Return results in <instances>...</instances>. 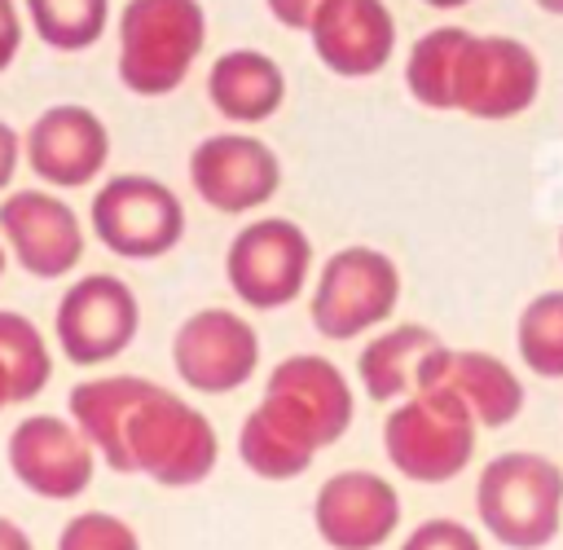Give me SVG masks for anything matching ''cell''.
<instances>
[{
    "label": "cell",
    "mask_w": 563,
    "mask_h": 550,
    "mask_svg": "<svg viewBox=\"0 0 563 550\" xmlns=\"http://www.w3.org/2000/svg\"><path fill=\"white\" fill-rule=\"evenodd\" d=\"M202 44V0H128L119 13V84L136 97H167L189 79Z\"/></svg>",
    "instance_id": "obj_4"
},
{
    "label": "cell",
    "mask_w": 563,
    "mask_h": 550,
    "mask_svg": "<svg viewBox=\"0 0 563 550\" xmlns=\"http://www.w3.org/2000/svg\"><path fill=\"white\" fill-rule=\"evenodd\" d=\"M136 330V290L114 273H84L62 290L53 312V339L70 365H110L132 348Z\"/></svg>",
    "instance_id": "obj_10"
},
{
    "label": "cell",
    "mask_w": 563,
    "mask_h": 550,
    "mask_svg": "<svg viewBox=\"0 0 563 550\" xmlns=\"http://www.w3.org/2000/svg\"><path fill=\"white\" fill-rule=\"evenodd\" d=\"M207 101L229 123H264L286 101V75L282 66L260 48H229L207 70Z\"/></svg>",
    "instance_id": "obj_19"
},
{
    "label": "cell",
    "mask_w": 563,
    "mask_h": 550,
    "mask_svg": "<svg viewBox=\"0 0 563 550\" xmlns=\"http://www.w3.org/2000/svg\"><path fill=\"white\" fill-rule=\"evenodd\" d=\"M22 158L48 189H84L110 163V128L88 106H48L22 132Z\"/></svg>",
    "instance_id": "obj_15"
},
{
    "label": "cell",
    "mask_w": 563,
    "mask_h": 550,
    "mask_svg": "<svg viewBox=\"0 0 563 550\" xmlns=\"http://www.w3.org/2000/svg\"><path fill=\"white\" fill-rule=\"evenodd\" d=\"M0 550H35V541H31V532L18 519L0 515Z\"/></svg>",
    "instance_id": "obj_31"
},
{
    "label": "cell",
    "mask_w": 563,
    "mask_h": 550,
    "mask_svg": "<svg viewBox=\"0 0 563 550\" xmlns=\"http://www.w3.org/2000/svg\"><path fill=\"white\" fill-rule=\"evenodd\" d=\"M18 158H22V136L0 119V194L13 185V176H18Z\"/></svg>",
    "instance_id": "obj_30"
},
{
    "label": "cell",
    "mask_w": 563,
    "mask_h": 550,
    "mask_svg": "<svg viewBox=\"0 0 563 550\" xmlns=\"http://www.w3.org/2000/svg\"><path fill=\"white\" fill-rule=\"evenodd\" d=\"M189 185L211 211L246 216L273 202V194L282 189V158L251 132H216L194 145Z\"/></svg>",
    "instance_id": "obj_13"
},
{
    "label": "cell",
    "mask_w": 563,
    "mask_h": 550,
    "mask_svg": "<svg viewBox=\"0 0 563 550\" xmlns=\"http://www.w3.org/2000/svg\"><path fill=\"white\" fill-rule=\"evenodd\" d=\"M92 238L119 260H163L185 238V202L145 172L106 176L88 202Z\"/></svg>",
    "instance_id": "obj_7"
},
{
    "label": "cell",
    "mask_w": 563,
    "mask_h": 550,
    "mask_svg": "<svg viewBox=\"0 0 563 550\" xmlns=\"http://www.w3.org/2000/svg\"><path fill=\"white\" fill-rule=\"evenodd\" d=\"M264 4H268L273 22H282L286 31H308L312 13L321 9V0H264Z\"/></svg>",
    "instance_id": "obj_29"
},
{
    "label": "cell",
    "mask_w": 563,
    "mask_h": 550,
    "mask_svg": "<svg viewBox=\"0 0 563 550\" xmlns=\"http://www.w3.org/2000/svg\"><path fill=\"white\" fill-rule=\"evenodd\" d=\"M559 255H563V233H559Z\"/></svg>",
    "instance_id": "obj_36"
},
{
    "label": "cell",
    "mask_w": 563,
    "mask_h": 550,
    "mask_svg": "<svg viewBox=\"0 0 563 550\" xmlns=\"http://www.w3.org/2000/svg\"><path fill=\"white\" fill-rule=\"evenodd\" d=\"M440 343V334L431 326H418V321H400V326H387L378 334L365 339L361 356H356V378H361V392L378 405H396L413 392L418 383V365L422 356Z\"/></svg>",
    "instance_id": "obj_20"
},
{
    "label": "cell",
    "mask_w": 563,
    "mask_h": 550,
    "mask_svg": "<svg viewBox=\"0 0 563 550\" xmlns=\"http://www.w3.org/2000/svg\"><path fill=\"white\" fill-rule=\"evenodd\" d=\"M141 387H145L141 374H97L75 383L66 396L70 422L88 436V444L114 475H123V418L141 396Z\"/></svg>",
    "instance_id": "obj_21"
},
{
    "label": "cell",
    "mask_w": 563,
    "mask_h": 550,
    "mask_svg": "<svg viewBox=\"0 0 563 550\" xmlns=\"http://www.w3.org/2000/svg\"><path fill=\"white\" fill-rule=\"evenodd\" d=\"M176 378L198 396H229L260 370V334L233 308H198L172 334Z\"/></svg>",
    "instance_id": "obj_11"
},
{
    "label": "cell",
    "mask_w": 563,
    "mask_h": 550,
    "mask_svg": "<svg viewBox=\"0 0 563 550\" xmlns=\"http://www.w3.org/2000/svg\"><path fill=\"white\" fill-rule=\"evenodd\" d=\"M0 242L22 273L57 282L84 260V224L53 189H13L0 198Z\"/></svg>",
    "instance_id": "obj_14"
},
{
    "label": "cell",
    "mask_w": 563,
    "mask_h": 550,
    "mask_svg": "<svg viewBox=\"0 0 563 550\" xmlns=\"http://www.w3.org/2000/svg\"><path fill=\"white\" fill-rule=\"evenodd\" d=\"M216 462L220 436L211 418L194 400L145 378L123 418V475H145L158 488H194L211 480Z\"/></svg>",
    "instance_id": "obj_2"
},
{
    "label": "cell",
    "mask_w": 563,
    "mask_h": 550,
    "mask_svg": "<svg viewBox=\"0 0 563 550\" xmlns=\"http://www.w3.org/2000/svg\"><path fill=\"white\" fill-rule=\"evenodd\" d=\"M479 422L449 392H409L383 418V453L413 484H449L475 458Z\"/></svg>",
    "instance_id": "obj_5"
},
{
    "label": "cell",
    "mask_w": 563,
    "mask_h": 550,
    "mask_svg": "<svg viewBox=\"0 0 563 550\" xmlns=\"http://www.w3.org/2000/svg\"><path fill=\"white\" fill-rule=\"evenodd\" d=\"M0 365L9 374L13 405H26V400H35L48 387V378H53V352H48L44 330L26 312L0 308Z\"/></svg>",
    "instance_id": "obj_23"
},
{
    "label": "cell",
    "mask_w": 563,
    "mask_h": 550,
    "mask_svg": "<svg viewBox=\"0 0 563 550\" xmlns=\"http://www.w3.org/2000/svg\"><path fill=\"white\" fill-rule=\"evenodd\" d=\"M400 304V268L378 246H339L317 268V286L308 295V317L321 339L347 343L391 321Z\"/></svg>",
    "instance_id": "obj_6"
},
{
    "label": "cell",
    "mask_w": 563,
    "mask_h": 550,
    "mask_svg": "<svg viewBox=\"0 0 563 550\" xmlns=\"http://www.w3.org/2000/svg\"><path fill=\"white\" fill-rule=\"evenodd\" d=\"M18 48H22V18H18V4H13V0H0V75L18 62Z\"/></svg>",
    "instance_id": "obj_28"
},
{
    "label": "cell",
    "mask_w": 563,
    "mask_h": 550,
    "mask_svg": "<svg viewBox=\"0 0 563 550\" xmlns=\"http://www.w3.org/2000/svg\"><path fill=\"white\" fill-rule=\"evenodd\" d=\"M537 9H545V13H554V18H563V0H532Z\"/></svg>",
    "instance_id": "obj_33"
},
{
    "label": "cell",
    "mask_w": 563,
    "mask_h": 550,
    "mask_svg": "<svg viewBox=\"0 0 563 550\" xmlns=\"http://www.w3.org/2000/svg\"><path fill=\"white\" fill-rule=\"evenodd\" d=\"M4 462L26 493L44 502H75L92 488L101 458L70 414H26L4 440Z\"/></svg>",
    "instance_id": "obj_12"
},
{
    "label": "cell",
    "mask_w": 563,
    "mask_h": 550,
    "mask_svg": "<svg viewBox=\"0 0 563 550\" xmlns=\"http://www.w3.org/2000/svg\"><path fill=\"white\" fill-rule=\"evenodd\" d=\"M260 405L303 444H312L317 453L339 444L356 418V400H352V383L347 374L317 352H290L282 356L268 378H264V396Z\"/></svg>",
    "instance_id": "obj_9"
},
{
    "label": "cell",
    "mask_w": 563,
    "mask_h": 550,
    "mask_svg": "<svg viewBox=\"0 0 563 550\" xmlns=\"http://www.w3.org/2000/svg\"><path fill=\"white\" fill-rule=\"evenodd\" d=\"M515 352L537 378H563V290H541L519 308Z\"/></svg>",
    "instance_id": "obj_25"
},
{
    "label": "cell",
    "mask_w": 563,
    "mask_h": 550,
    "mask_svg": "<svg viewBox=\"0 0 563 550\" xmlns=\"http://www.w3.org/2000/svg\"><path fill=\"white\" fill-rule=\"evenodd\" d=\"M57 550H141L136 528L110 510H79L62 524Z\"/></svg>",
    "instance_id": "obj_26"
},
{
    "label": "cell",
    "mask_w": 563,
    "mask_h": 550,
    "mask_svg": "<svg viewBox=\"0 0 563 550\" xmlns=\"http://www.w3.org/2000/svg\"><path fill=\"white\" fill-rule=\"evenodd\" d=\"M4 264H9V251H4V242H0V277H4Z\"/></svg>",
    "instance_id": "obj_35"
},
{
    "label": "cell",
    "mask_w": 563,
    "mask_h": 550,
    "mask_svg": "<svg viewBox=\"0 0 563 550\" xmlns=\"http://www.w3.org/2000/svg\"><path fill=\"white\" fill-rule=\"evenodd\" d=\"M422 4H431V9H462V4H471V0H422Z\"/></svg>",
    "instance_id": "obj_34"
},
{
    "label": "cell",
    "mask_w": 563,
    "mask_h": 550,
    "mask_svg": "<svg viewBox=\"0 0 563 550\" xmlns=\"http://www.w3.org/2000/svg\"><path fill=\"white\" fill-rule=\"evenodd\" d=\"M405 88L427 110H457L484 123H506L537 101L541 62L515 35L431 26L405 57Z\"/></svg>",
    "instance_id": "obj_1"
},
{
    "label": "cell",
    "mask_w": 563,
    "mask_h": 550,
    "mask_svg": "<svg viewBox=\"0 0 563 550\" xmlns=\"http://www.w3.org/2000/svg\"><path fill=\"white\" fill-rule=\"evenodd\" d=\"M13 405V392H9V374H4V365H0V414Z\"/></svg>",
    "instance_id": "obj_32"
},
{
    "label": "cell",
    "mask_w": 563,
    "mask_h": 550,
    "mask_svg": "<svg viewBox=\"0 0 563 550\" xmlns=\"http://www.w3.org/2000/svg\"><path fill=\"white\" fill-rule=\"evenodd\" d=\"M317 62L339 79H369L396 53V18L387 0H321L308 22Z\"/></svg>",
    "instance_id": "obj_18"
},
{
    "label": "cell",
    "mask_w": 563,
    "mask_h": 550,
    "mask_svg": "<svg viewBox=\"0 0 563 550\" xmlns=\"http://www.w3.org/2000/svg\"><path fill=\"white\" fill-rule=\"evenodd\" d=\"M308 277H312V238L303 233V224L286 216H260L242 224L224 251L229 290L255 312L295 304L308 290Z\"/></svg>",
    "instance_id": "obj_8"
},
{
    "label": "cell",
    "mask_w": 563,
    "mask_h": 550,
    "mask_svg": "<svg viewBox=\"0 0 563 550\" xmlns=\"http://www.w3.org/2000/svg\"><path fill=\"white\" fill-rule=\"evenodd\" d=\"M26 22L40 44L57 53H84L106 35L110 0H26Z\"/></svg>",
    "instance_id": "obj_24"
},
{
    "label": "cell",
    "mask_w": 563,
    "mask_h": 550,
    "mask_svg": "<svg viewBox=\"0 0 563 550\" xmlns=\"http://www.w3.org/2000/svg\"><path fill=\"white\" fill-rule=\"evenodd\" d=\"M475 515L506 550H545L563 524V466L532 449H506L475 480Z\"/></svg>",
    "instance_id": "obj_3"
},
{
    "label": "cell",
    "mask_w": 563,
    "mask_h": 550,
    "mask_svg": "<svg viewBox=\"0 0 563 550\" xmlns=\"http://www.w3.org/2000/svg\"><path fill=\"white\" fill-rule=\"evenodd\" d=\"M312 528L330 550H378L400 528V493L378 471H334L317 488Z\"/></svg>",
    "instance_id": "obj_17"
},
{
    "label": "cell",
    "mask_w": 563,
    "mask_h": 550,
    "mask_svg": "<svg viewBox=\"0 0 563 550\" xmlns=\"http://www.w3.org/2000/svg\"><path fill=\"white\" fill-rule=\"evenodd\" d=\"M400 550H484V541L462 519L435 515V519H422L418 528H409V537L400 541Z\"/></svg>",
    "instance_id": "obj_27"
},
{
    "label": "cell",
    "mask_w": 563,
    "mask_h": 550,
    "mask_svg": "<svg viewBox=\"0 0 563 550\" xmlns=\"http://www.w3.org/2000/svg\"><path fill=\"white\" fill-rule=\"evenodd\" d=\"M413 392L457 396L479 427H510L523 414V378L484 348H449L444 339L422 356Z\"/></svg>",
    "instance_id": "obj_16"
},
{
    "label": "cell",
    "mask_w": 563,
    "mask_h": 550,
    "mask_svg": "<svg viewBox=\"0 0 563 550\" xmlns=\"http://www.w3.org/2000/svg\"><path fill=\"white\" fill-rule=\"evenodd\" d=\"M238 458L242 466L255 475V480H268V484H282V480H299L312 462H317V449H308L299 436H290L264 405H255L242 427H238Z\"/></svg>",
    "instance_id": "obj_22"
}]
</instances>
